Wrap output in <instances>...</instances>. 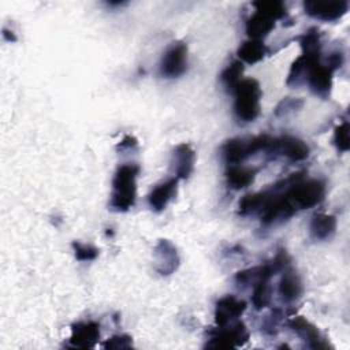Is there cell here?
<instances>
[{
	"label": "cell",
	"mask_w": 350,
	"mask_h": 350,
	"mask_svg": "<svg viewBox=\"0 0 350 350\" xmlns=\"http://www.w3.org/2000/svg\"><path fill=\"white\" fill-rule=\"evenodd\" d=\"M278 150V137L268 134H260L254 137L231 138L221 146V154L228 164H239L247 157L258 153L267 152L276 154Z\"/></svg>",
	"instance_id": "6da1fadb"
},
{
	"label": "cell",
	"mask_w": 350,
	"mask_h": 350,
	"mask_svg": "<svg viewBox=\"0 0 350 350\" xmlns=\"http://www.w3.org/2000/svg\"><path fill=\"white\" fill-rule=\"evenodd\" d=\"M139 165L124 163L118 167L112 179V193L109 206L116 212H127L137 198V176Z\"/></svg>",
	"instance_id": "7a4b0ae2"
},
{
	"label": "cell",
	"mask_w": 350,
	"mask_h": 350,
	"mask_svg": "<svg viewBox=\"0 0 350 350\" xmlns=\"http://www.w3.org/2000/svg\"><path fill=\"white\" fill-rule=\"evenodd\" d=\"M234 94V113L238 120L250 123L260 115L261 88L254 78H242L230 92Z\"/></svg>",
	"instance_id": "3957f363"
},
{
	"label": "cell",
	"mask_w": 350,
	"mask_h": 350,
	"mask_svg": "<svg viewBox=\"0 0 350 350\" xmlns=\"http://www.w3.org/2000/svg\"><path fill=\"white\" fill-rule=\"evenodd\" d=\"M306 64L305 83H308L310 92L321 98H327L332 89L334 72L336 71L327 62H321V55H302Z\"/></svg>",
	"instance_id": "277c9868"
},
{
	"label": "cell",
	"mask_w": 350,
	"mask_h": 350,
	"mask_svg": "<svg viewBox=\"0 0 350 350\" xmlns=\"http://www.w3.org/2000/svg\"><path fill=\"white\" fill-rule=\"evenodd\" d=\"M249 340V331L243 321H234L231 324L217 327L209 331V338L205 347L209 349H234L241 347Z\"/></svg>",
	"instance_id": "5b68a950"
},
{
	"label": "cell",
	"mask_w": 350,
	"mask_h": 350,
	"mask_svg": "<svg viewBox=\"0 0 350 350\" xmlns=\"http://www.w3.org/2000/svg\"><path fill=\"white\" fill-rule=\"evenodd\" d=\"M187 70V45L182 41L167 48L160 60V74L164 78H179Z\"/></svg>",
	"instance_id": "8992f818"
},
{
	"label": "cell",
	"mask_w": 350,
	"mask_h": 350,
	"mask_svg": "<svg viewBox=\"0 0 350 350\" xmlns=\"http://www.w3.org/2000/svg\"><path fill=\"white\" fill-rule=\"evenodd\" d=\"M349 10V3L346 0L340 1H319V0H308L304 1V11L306 15L325 21L334 22L340 19Z\"/></svg>",
	"instance_id": "52a82bcc"
},
{
	"label": "cell",
	"mask_w": 350,
	"mask_h": 350,
	"mask_svg": "<svg viewBox=\"0 0 350 350\" xmlns=\"http://www.w3.org/2000/svg\"><path fill=\"white\" fill-rule=\"evenodd\" d=\"M287 327L297 334L310 349H328L331 347L327 338L319 328L302 316H295L287 321Z\"/></svg>",
	"instance_id": "ba28073f"
},
{
	"label": "cell",
	"mask_w": 350,
	"mask_h": 350,
	"mask_svg": "<svg viewBox=\"0 0 350 350\" xmlns=\"http://www.w3.org/2000/svg\"><path fill=\"white\" fill-rule=\"evenodd\" d=\"M154 257V269L163 275H171L174 273L180 262L178 249L175 245L168 239H160L153 250Z\"/></svg>",
	"instance_id": "9c48e42d"
},
{
	"label": "cell",
	"mask_w": 350,
	"mask_h": 350,
	"mask_svg": "<svg viewBox=\"0 0 350 350\" xmlns=\"http://www.w3.org/2000/svg\"><path fill=\"white\" fill-rule=\"evenodd\" d=\"M100 339V324L96 321H78L71 325L68 346L74 349H92Z\"/></svg>",
	"instance_id": "30bf717a"
},
{
	"label": "cell",
	"mask_w": 350,
	"mask_h": 350,
	"mask_svg": "<svg viewBox=\"0 0 350 350\" xmlns=\"http://www.w3.org/2000/svg\"><path fill=\"white\" fill-rule=\"evenodd\" d=\"M247 305L243 299H239L234 295H226L220 298L215 305V323L217 327L231 324L241 317Z\"/></svg>",
	"instance_id": "8fae6325"
},
{
	"label": "cell",
	"mask_w": 350,
	"mask_h": 350,
	"mask_svg": "<svg viewBox=\"0 0 350 350\" xmlns=\"http://www.w3.org/2000/svg\"><path fill=\"white\" fill-rule=\"evenodd\" d=\"M196 164V152L190 144L176 145L171 154V168L178 179H189Z\"/></svg>",
	"instance_id": "7c38bea8"
},
{
	"label": "cell",
	"mask_w": 350,
	"mask_h": 350,
	"mask_svg": "<svg viewBox=\"0 0 350 350\" xmlns=\"http://www.w3.org/2000/svg\"><path fill=\"white\" fill-rule=\"evenodd\" d=\"M179 179L176 176L159 183L148 196V204L154 212H161L165 209L168 202L176 196Z\"/></svg>",
	"instance_id": "4fadbf2b"
},
{
	"label": "cell",
	"mask_w": 350,
	"mask_h": 350,
	"mask_svg": "<svg viewBox=\"0 0 350 350\" xmlns=\"http://www.w3.org/2000/svg\"><path fill=\"white\" fill-rule=\"evenodd\" d=\"M310 149L305 141L294 135H282L278 137V152L291 161H302L309 157Z\"/></svg>",
	"instance_id": "5bb4252c"
},
{
	"label": "cell",
	"mask_w": 350,
	"mask_h": 350,
	"mask_svg": "<svg viewBox=\"0 0 350 350\" xmlns=\"http://www.w3.org/2000/svg\"><path fill=\"white\" fill-rule=\"evenodd\" d=\"M276 21L268 16L267 14L261 11H254L245 23L246 34L250 40H258L262 41L273 29H275Z\"/></svg>",
	"instance_id": "9a60e30c"
},
{
	"label": "cell",
	"mask_w": 350,
	"mask_h": 350,
	"mask_svg": "<svg viewBox=\"0 0 350 350\" xmlns=\"http://www.w3.org/2000/svg\"><path fill=\"white\" fill-rule=\"evenodd\" d=\"M278 291L280 298L287 304L297 301L302 295V291H304L302 282L294 269L287 268L283 272L278 284Z\"/></svg>",
	"instance_id": "2e32d148"
},
{
	"label": "cell",
	"mask_w": 350,
	"mask_h": 350,
	"mask_svg": "<svg viewBox=\"0 0 350 350\" xmlns=\"http://www.w3.org/2000/svg\"><path fill=\"white\" fill-rule=\"evenodd\" d=\"M336 231V217L329 213H316L309 224L310 237L314 241H327Z\"/></svg>",
	"instance_id": "e0dca14e"
},
{
	"label": "cell",
	"mask_w": 350,
	"mask_h": 350,
	"mask_svg": "<svg viewBox=\"0 0 350 350\" xmlns=\"http://www.w3.org/2000/svg\"><path fill=\"white\" fill-rule=\"evenodd\" d=\"M256 174H257L256 168H250L239 164H231L226 170V180L230 189L241 190L254 182Z\"/></svg>",
	"instance_id": "ac0fdd59"
},
{
	"label": "cell",
	"mask_w": 350,
	"mask_h": 350,
	"mask_svg": "<svg viewBox=\"0 0 350 350\" xmlns=\"http://www.w3.org/2000/svg\"><path fill=\"white\" fill-rule=\"evenodd\" d=\"M268 53V46L258 40H246L242 42L237 51L239 62L247 63V64H256L260 60L265 57Z\"/></svg>",
	"instance_id": "d6986e66"
},
{
	"label": "cell",
	"mask_w": 350,
	"mask_h": 350,
	"mask_svg": "<svg viewBox=\"0 0 350 350\" xmlns=\"http://www.w3.org/2000/svg\"><path fill=\"white\" fill-rule=\"evenodd\" d=\"M299 44L302 49V55L319 56L321 55V33L317 27L308 29L301 37Z\"/></svg>",
	"instance_id": "ffe728a7"
},
{
	"label": "cell",
	"mask_w": 350,
	"mask_h": 350,
	"mask_svg": "<svg viewBox=\"0 0 350 350\" xmlns=\"http://www.w3.org/2000/svg\"><path fill=\"white\" fill-rule=\"evenodd\" d=\"M269 280H271L269 278H264V279L258 280V282L253 286L252 304H253L254 309H257V310H261V309L269 306V304H271L272 290H271Z\"/></svg>",
	"instance_id": "44dd1931"
},
{
	"label": "cell",
	"mask_w": 350,
	"mask_h": 350,
	"mask_svg": "<svg viewBox=\"0 0 350 350\" xmlns=\"http://www.w3.org/2000/svg\"><path fill=\"white\" fill-rule=\"evenodd\" d=\"M252 5L256 8V11H261L275 21H280L288 16L284 3L279 0H258L253 1Z\"/></svg>",
	"instance_id": "7402d4cb"
},
{
	"label": "cell",
	"mask_w": 350,
	"mask_h": 350,
	"mask_svg": "<svg viewBox=\"0 0 350 350\" xmlns=\"http://www.w3.org/2000/svg\"><path fill=\"white\" fill-rule=\"evenodd\" d=\"M243 74V64L239 60H234L231 64H228L220 74L221 83L227 88L228 92L234 89V86L242 79Z\"/></svg>",
	"instance_id": "603a6c76"
},
{
	"label": "cell",
	"mask_w": 350,
	"mask_h": 350,
	"mask_svg": "<svg viewBox=\"0 0 350 350\" xmlns=\"http://www.w3.org/2000/svg\"><path fill=\"white\" fill-rule=\"evenodd\" d=\"M334 144L338 152L345 153L350 149V138H349V122L345 120L335 126L334 129Z\"/></svg>",
	"instance_id": "cb8c5ba5"
},
{
	"label": "cell",
	"mask_w": 350,
	"mask_h": 350,
	"mask_svg": "<svg viewBox=\"0 0 350 350\" xmlns=\"http://www.w3.org/2000/svg\"><path fill=\"white\" fill-rule=\"evenodd\" d=\"M71 247H72L74 256L78 261H93L98 256V249L94 247L93 245L81 243V242L74 241L71 243Z\"/></svg>",
	"instance_id": "d4e9b609"
},
{
	"label": "cell",
	"mask_w": 350,
	"mask_h": 350,
	"mask_svg": "<svg viewBox=\"0 0 350 350\" xmlns=\"http://www.w3.org/2000/svg\"><path fill=\"white\" fill-rule=\"evenodd\" d=\"M131 346H133V339H131V336H129L126 334L113 335L103 343V347L107 350H109V349H130Z\"/></svg>",
	"instance_id": "484cf974"
},
{
	"label": "cell",
	"mask_w": 350,
	"mask_h": 350,
	"mask_svg": "<svg viewBox=\"0 0 350 350\" xmlns=\"http://www.w3.org/2000/svg\"><path fill=\"white\" fill-rule=\"evenodd\" d=\"M304 105V101L301 98H293V97H286L283 98L276 109H275V115L276 116H283V115H287L288 112H293L295 109H299L301 107Z\"/></svg>",
	"instance_id": "4316f807"
},
{
	"label": "cell",
	"mask_w": 350,
	"mask_h": 350,
	"mask_svg": "<svg viewBox=\"0 0 350 350\" xmlns=\"http://www.w3.org/2000/svg\"><path fill=\"white\" fill-rule=\"evenodd\" d=\"M133 148H137V139L131 135H126L118 145H116V149L119 150H123V149H133Z\"/></svg>",
	"instance_id": "83f0119b"
}]
</instances>
